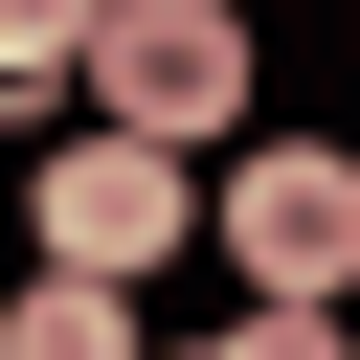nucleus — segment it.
<instances>
[{
    "label": "nucleus",
    "instance_id": "423d86ee",
    "mask_svg": "<svg viewBox=\"0 0 360 360\" xmlns=\"http://www.w3.org/2000/svg\"><path fill=\"white\" fill-rule=\"evenodd\" d=\"M225 360H360V338H338V315H248Z\"/></svg>",
    "mask_w": 360,
    "mask_h": 360
},
{
    "label": "nucleus",
    "instance_id": "7ed1b4c3",
    "mask_svg": "<svg viewBox=\"0 0 360 360\" xmlns=\"http://www.w3.org/2000/svg\"><path fill=\"white\" fill-rule=\"evenodd\" d=\"M22 225H45V270H90V292H135V270H158V248H180L202 202H180V158H135V135H68Z\"/></svg>",
    "mask_w": 360,
    "mask_h": 360
},
{
    "label": "nucleus",
    "instance_id": "39448f33",
    "mask_svg": "<svg viewBox=\"0 0 360 360\" xmlns=\"http://www.w3.org/2000/svg\"><path fill=\"white\" fill-rule=\"evenodd\" d=\"M90 45H112V0H0V112H45Z\"/></svg>",
    "mask_w": 360,
    "mask_h": 360
},
{
    "label": "nucleus",
    "instance_id": "0eeeda50",
    "mask_svg": "<svg viewBox=\"0 0 360 360\" xmlns=\"http://www.w3.org/2000/svg\"><path fill=\"white\" fill-rule=\"evenodd\" d=\"M202 22H248V0H202Z\"/></svg>",
    "mask_w": 360,
    "mask_h": 360
},
{
    "label": "nucleus",
    "instance_id": "f257e3e1",
    "mask_svg": "<svg viewBox=\"0 0 360 360\" xmlns=\"http://www.w3.org/2000/svg\"><path fill=\"white\" fill-rule=\"evenodd\" d=\"M225 270L270 292V315H338L360 292V158H315V135H270V158H225Z\"/></svg>",
    "mask_w": 360,
    "mask_h": 360
},
{
    "label": "nucleus",
    "instance_id": "6e6552de",
    "mask_svg": "<svg viewBox=\"0 0 360 360\" xmlns=\"http://www.w3.org/2000/svg\"><path fill=\"white\" fill-rule=\"evenodd\" d=\"M202 360H225V338H202Z\"/></svg>",
    "mask_w": 360,
    "mask_h": 360
},
{
    "label": "nucleus",
    "instance_id": "20e7f679",
    "mask_svg": "<svg viewBox=\"0 0 360 360\" xmlns=\"http://www.w3.org/2000/svg\"><path fill=\"white\" fill-rule=\"evenodd\" d=\"M0 360H135V292H90V270H22V292H0Z\"/></svg>",
    "mask_w": 360,
    "mask_h": 360
},
{
    "label": "nucleus",
    "instance_id": "f03ea898",
    "mask_svg": "<svg viewBox=\"0 0 360 360\" xmlns=\"http://www.w3.org/2000/svg\"><path fill=\"white\" fill-rule=\"evenodd\" d=\"M225 112H248V22H202V0H112V45H90V135L202 158Z\"/></svg>",
    "mask_w": 360,
    "mask_h": 360
}]
</instances>
